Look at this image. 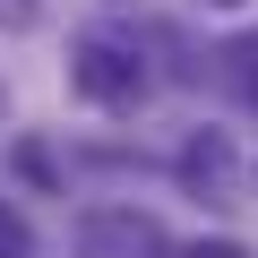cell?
<instances>
[{"label":"cell","instance_id":"277c9868","mask_svg":"<svg viewBox=\"0 0 258 258\" xmlns=\"http://www.w3.org/2000/svg\"><path fill=\"white\" fill-rule=\"evenodd\" d=\"M0 258H35V232H26L18 207H0Z\"/></svg>","mask_w":258,"mask_h":258},{"label":"cell","instance_id":"8992f818","mask_svg":"<svg viewBox=\"0 0 258 258\" xmlns=\"http://www.w3.org/2000/svg\"><path fill=\"white\" fill-rule=\"evenodd\" d=\"M232 78H241V95H249V103H258V35H249V43H241V52H232Z\"/></svg>","mask_w":258,"mask_h":258},{"label":"cell","instance_id":"6da1fadb","mask_svg":"<svg viewBox=\"0 0 258 258\" xmlns=\"http://www.w3.org/2000/svg\"><path fill=\"white\" fill-rule=\"evenodd\" d=\"M69 86L95 103V112H138L155 95V69H147V43L120 35V26H86L69 43Z\"/></svg>","mask_w":258,"mask_h":258},{"label":"cell","instance_id":"7a4b0ae2","mask_svg":"<svg viewBox=\"0 0 258 258\" xmlns=\"http://www.w3.org/2000/svg\"><path fill=\"white\" fill-rule=\"evenodd\" d=\"M78 258H172V232L147 215V207H86L69 224Z\"/></svg>","mask_w":258,"mask_h":258},{"label":"cell","instance_id":"5b68a950","mask_svg":"<svg viewBox=\"0 0 258 258\" xmlns=\"http://www.w3.org/2000/svg\"><path fill=\"white\" fill-rule=\"evenodd\" d=\"M43 26V0H0V35H35Z\"/></svg>","mask_w":258,"mask_h":258},{"label":"cell","instance_id":"9c48e42d","mask_svg":"<svg viewBox=\"0 0 258 258\" xmlns=\"http://www.w3.org/2000/svg\"><path fill=\"white\" fill-rule=\"evenodd\" d=\"M207 9H241V0H207Z\"/></svg>","mask_w":258,"mask_h":258},{"label":"cell","instance_id":"52a82bcc","mask_svg":"<svg viewBox=\"0 0 258 258\" xmlns=\"http://www.w3.org/2000/svg\"><path fill=\"white\" fill-rule=\"evenodd\" d=\"M181 258H249L241 241H198V249H181Z\"/></svg>","mask_w":258,"mask_h":258},{"label":"cell","instance_id":"ba28073f","mask_svg":"<svg viewBox=\"0 0 258 258\" xmlns=\"http://www.w3.org/2000/svg\"><path fill=\"white\" fill-rule=\"evenodd\" d=\"M0 129H9V86H0Z\"/></svg>","mask_w":258,"mask_h":258},{"label":"cell","instance_id":"3957f363","mask_svg":"<svg viewBox=\"0 0 258 258\" xmlns=\"http://www.w3.org/2000/svg\"><path fill=\"white\" fill-rule=\"evenodd\" d=\"M181 172H189L198 189H232V147H224L215 129H207V138H198V147L181 155Z\"/></svg>","mask_w":258,"mask_h":258}]
</instances>
